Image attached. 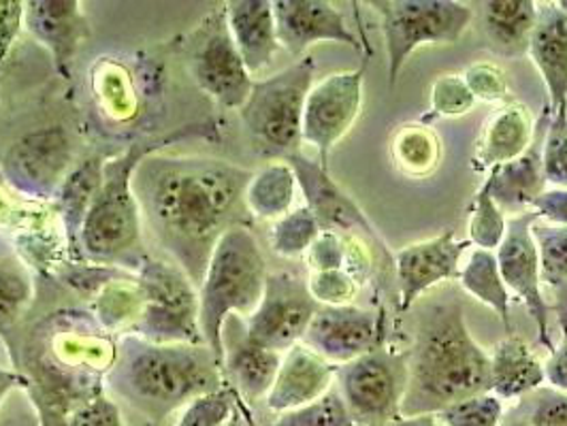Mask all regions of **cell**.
<instances>
[{"label":"cell","mask_w":567,"mask_h":426,"mask_svg":"<svg viewBox=\"0 0 567 426\" xmlns=\"http://www.w3.org/2000/svg\"><path fill=\"white\" fill-rule=\"evenodd\" d=\"M252 170L212 158L150 156L135 175L142 222L171 260L200 285L216 243L235 227Z\"/></svg>","instance_id":"obj_1"},{"label":"cell","mask_w":567,"mask_h":426,"mask_svg":"<svg viewBox=\"0 0 567 426\" xmlns=\"http://www.w3.org/2000/svg\"><path fill=\"white\" fill-rule=\"evenodd\" d=\"M412 322L401 416L440 414L458 401L488 393L491 356L472 337L463 299L454 288L425 299Z\"/></svg>","instance_id":"obj_2"},{"label":"cell","mask_w":567,"mask_h":426,"mask_svg":"<svg viewBox=\"0 0 567 426\" xmlns=\"http://www.w3.org/2000/svg\"><path fill=\"white\" fill-rule=\"evenodd\" d=\"M225 384V370L207 345L150 343L131 335L120 343L110 371L115 395L156 420Z\"/></svg>","instance_id":"obj_3"},{"label":"cell","mask_w":567,"mask_h":426,"mask_svg":"<svg viewBox=\"0 0 567 426\" xmlns=\"http://www.w3.org/2000/svg\"><path fill=\"white\" fill-rule=\"evenodd\" d=\"M195 128H182L165 139L133 143L122 154L103 163L99 193L85 216L80 248L94 262L140 267L142 254V211L135 195V175L145 158L165 145L184 139Z\"/></svg>","instance_id":"obj_4"},{"label":"cell","mask_w":567,"mask_h":426,"mask_svg":"<svg viewBox=\"0 0 567 426\" xmlns=\"http://www.w3.org/2000/svg\"><path fill=\"white\" fill-rule=\"evenodd\" d=\"M267 260L255 232L235 225L214 248L199 285L200 335L225 370V329L230 315L248 320L267 285Z\"/></svg>","instance_id":"obj_5"},{"label":"cell","mask_w":567,"mask_h":426,"mask_svg":"<svg viewBox=\"0 0 567 426\" xmlns=\"http://www.w3.org/2000/svg\"><path fill=\"white\" fill-rule=\"evenodd\" d=\"M313 73L316 62L306 56L252 85L239 115L260 154L286 160L301 152L303 112L312 90Z\"/></svg>","instance_id":"obj_6"},{"label":"cell","mask_w":567,"mask_h":426,"mask_svg":"<svg viewBox=\"0 0 567 426\" xmlns=\"http://www.w3.org/2000/svg\"><path fill=\"white\" fill-rule=\"evenodd\" d=\"M142 312L128 335L150 343L205 345L199 324V290L173 262L145 256L135 269Z\"/></svg>","instance_id":"obj_7"},{"label":"cell","mask_w":567,"mask_h":426,"mask_svg":"<svg viewBox=\"0 0 567 426\" xmlns=\"http://www.w3.org/2000/svg\"><path fill=\"white\" fill-rule=\"evenodd\" d=\"M389 85L395 87L408 58L423 45H453L474 20V9L456 0H380Z\"/></svg>","instance_id":"obj_8"},{"label":"cell","mask_w":567,"mask_h":426,"mask_svg":"<svg viewBox=\"0 0 567 426\" xmlns=\"http://www.w3.org/2000/svg\"><path fill=\"white\" fill-rule=\"evenodd\" d=\"M338 393L357 426H384L401 416L408 386L405 354L373 347L338 370Z\"/></svg>","instance_id":"obj_9"},{"label":"cell","mask_w":567,"mask_h":426,"mask_svg":"<svg viewBox=\"0 0 567 426\" xmlns=\"http://www.w3.org/2000/svg\"><path fill=\"white\" fill-rule=\"evenodd\" d=\"M73 145L64 128H39L13 143L0 163L2 177L22 197L56 199L71 173Z\"/></svg>","instance_id":"obj_10"},{"label":"cell","mask_w":567,"mask_h":426,"mask_svg":"<svg viewBox=\"0 0 567 426\" xmlns=\"http://www.w3.org/2000/svg\"><path fill=\"white\" fill-rule=\"evenodd\" d=\"M318 308L306 280L288 271L269 273L265 294L246 320V337L284 354L303 341Z\"/></svg>","instance_id":"obj_11"},{"label":"cell","mask_w":567,"mask_h":426,"mask_svg":"<svg viewBox=\"0 0 567 426\" xmlns=\"http://www.w3.org/2000/svg\"><path fill=\"white\" fill-rule=\"evenodd\" d=\"M190 73L200 90L223 110L239 112L246 105L255 80L233 43L225 11L214 13L197 32Z\"/></svg>","instance_id":"obj_12"},{"label":"cell","mask_w":567,"mask_h":426,"mask_svg":"<svg viewBox=\"0 0 567 426\" xmlns=\"http://www.w3.org/2000/svg\"><path fill=\"white\" fill-rule=\"evenodd\" d=\"M365 66L338 71L316 82L306 101L303 142L313 145L324 169L329 154L357 124L363 105Z\"/></svg>","instance_id":"obj_13"},{"label":"cell","mask_w":567,"mask_h":426,"mask_svg":"<svg viewBox=\"0 0 567 426\" xmlns=\"http://www.w3.org/2000/svg\"><path fill=\"white\" fill-rule=\"evenodd\" d=\"M536 220L538 214L534 209L511 218L506 227V237L499 243V252L495 256L508 292L512 290L518 297V301L527 308V312L538 326L539 343L553 352L555 343L550 340L548 331L550 305L542 297L538 250L532 237V225Z\"/></svg>","instance_id":"obj_14"},{"label":"cell","mask_w":567,"mask_h":426,"mask_svg":"<svg viewBox=\"0 0 567 426\" xmlns=\"http://www.w3.org/2000/svg\"><path fill=\"white\" fill-rule=\"evenodd\" d=\"M286 163L295 170L297 184L306 197V207L310 209L320 225V230L338 232V235H365L386 250L382 237L371 227L365 211L357 205L340 184L333 181L329 169L320 163L306 158L301 152L286 158Z\"/></svg>","instance_id":"obj_15"},{"label":"cell","mask_w":567,"mask_h":426,"mask_svg":"<svg viewBox=\"0 0 567 426\" xmlns=\"http://www.w3.org/2000/svg\"><path fill=\"white\" fill-rule=\"evenodd\" d=\"M470 239H458L454 230L405 246L395 254L399 282V310H412L426 290L458 278V262L470 248Z\"/></svg>","instance_id":"obj_16"},{"label":"cell","mask_w":567,"mask_h":426,"mask_svg":"<svg viewBox=\"0 0 567 426\" xmlns=\"http://www.w3.org/2000/svg\"><path fill=\"white\" fill-rule=\"evenodd\" d=\"M380 324L378 313L357 305L318 308L301 343L327 363L341 367L378 347Z\"/></svg>","instance_id":"obj_17"},{"label":"cell","mask_w":567,"mask_h":426,"mask_svg":"<svg viewBox=\"0 0 567 426\" xmlns=\"http://www.w3.org/2000/svg\"><path fill=\"white\" fill-rule=\"evenodd\" d=\"M278 41L292 56H301L316 43H341L361 52V43L346 15L324 0H274Z\"/></svg>","instance_id":"obj_18"},{"label":"cell","mask_w":567,"mask_h":426,"mask_svg":"<svg viewBox=\"0 0 567 426\" xmlns=\"http://www.w3.org/2000/svg\"><path fill=\"white\" fill-rule=\"evenodd\" d=\"M24 29L50 52L58 75L71 80L75 56L90 37L82 4L78 0H29L24 2Z\"/></svg>","instance_id":"obj_19"},{"label":"cell","mask_w":567,"mask_h":426,"mask_svg":"<svg viewBox=\"0 0 567 426\" xmlns=\"http://www.w3.org/2000/svg\"><path fill=\"white\" fill-rule=\"evenodd\" d=\"M338 370L340 367L327 363L306 343H297L284 352L276 382L265 403L278 416L310 405L333 388Z\"/></svg>","instance_id":"obj_20"},{"label":"cell","mask_w":567,"mask_h":426,"mask_svg":"<svg viewBox=\"0 0 567 426\" xmlns=\"http://www.w3.org/2000/svg\"><path fill=\"white\" fill-rule=\"evenodd\" d=\"M548 122H550V107L546 105L536 122L534 142L527 147V152L512 163L491 169L488 179L484 181L488 186L491 197L504 214L506 211L525 214L527 207H532L534 200L544 193L546 177L542 167V147H544V135H546Z\"/></svg>","instance_id":"obj_21"},{"label":"cell","mask_w":567,"mask_h":426,"mask_svg":"<svg viewBox=\"0 0 567 426\" xmlns=\"http://www.w3.org/2000/svg\"><path fill=\"white\" fill-rule=\"evenodd\" d=\"M527 54L538 66L550 112L567 103V15L557 2H538V18Z\"/></svg>","instance_id":"obj_22"},{"label":"cell","mask_w":567,"mask_h":426,"mask_svg":"<svg viewBox=\"0 0 567 426\" xmlns=\"http://www.w3.org/2000/svg\"><path fill=\"white\" fill-rule=\"evenodd\" d=\"M233 43L250 75L262 73L278 54L280 41L271 0H230L225 9Z\"/></svg>","instance_id":"obj_23"},{"label":"cell","mask_w":567,"mask_h":426,"mask_svg":"<svg viewBox=\"0 0 567 426\" xmlns=\"http://www.w3.org/2000/svg\"><path fill=\"white\" fill-rule=\"evenodd\" d=\"M536 122L527 105L508 103L488 117L483 137L476 147L474 167L495 169L516 160L534 142Z\"/></svg>","instance_id":"obj_24"},{"label":"cell","mask_w":567,"mask_h":426,"mask_svg":"<svg viewBox=\"0 0 567 426\" xmlns=\"http://www.w3.org/2000/svg\"><path fill=\"white\" fill-rule=\"evenodd\" d=\"M488 393L502 401L523 398L542 388L546 382L544 365L525 340L511 333L493 347Z\"/></svg>","instance_id":"obj_25"},{"label":"cell","mask_w":567,"mask_h":426,"mask_svg":"<svg viewBox=\"0 0 567 426\" xmlns=\"http://www.w3.org/2000/svg\"><path fill=\"white\" fill-rule=\"evenodd\" d=\"M280 363V352L256 345L246 337V333L233 343H225V380L230 382L233 393L246 401H258L269 395Z\"/></svg>","instance_id":"obj_26"},{"label":"cell","mask_w":567,"mask_h":426,"mask_svg":"<svg viewBox=\"0 0 567 426\" xmlns=\"http://www.w3.org/2000/svg\"><path fill=\"white\" fill-rule=\"evenodd\" d=\"M536 18V0H491L483 4L484 34L502 56L527 54Z\"/></svg>","instance_id":"obj_27"},{"label":"cell","mask_w":567,"mask_h":426,"mask_svg":"<svg viewBox=\"0 0 567 426\" xmlns=\"http://www.w3.org/2000/svg\"><path fill=\"white\" fill-rule=\"evenodd\" d=\"M389 152L395 169L408 177L423 179L440 167L444 145L440 135L425 122H408L393 133Z\"/></svg>","instance_id":"obj_28"},{"label":"cell","mask_w":567,"mask_h":426,"mask_svg":"<svg viewBox=\"0 0 567 426\" xmlns=\"http://www.w3.org/2000/svg\"><path fill=\"white\" fill-rule=\"evenodd\" d=\"M297 188L299 184L295 170L286 160L269 163L252 175L244 195V202L256 218L276 222L288 211H292Z\"/></svg>","instance_id":"obj_29"},{"label":"cell","mask_w":567,"mask_h":426,"mask_svg":"<svg viewBox=\"0 0 567 426\" xmlns=\"http://www.w3.org/2000/svg\"><path fill=\"white\" fill-rule=\"evenodd\" d=\"M103 163L99 158H92L84 165L75 167L64 179L62 188L58 190V214L62 216L64 230H66V243L69 248H80V237L84 227L85 216L92 207V200L99 193L101 177H103Z\"/></svg>","instance_id":"obj_30"},{"label":"cell","mask_w":567,"mask_h":426,"mask_svg":"<svg viewBox=\"0 0 567 426\" xmlns=\"http://www.w3.org/2000/svg\"><path fill=\"white\" fill-rule=\"evenodd\" d=\"M458 282L465 292H470L502 318L511 335V292L502 280L497 256L488 250H474L458 273Z\"/></svg>","instance_id":"obj_31"},{"label":"cell","mask_w":567,"mask_h":426,"mask_svg":"<svg viewBox=\"0 0 567 426\" xmlns=\"http://www.w3.org/2000/svg\"><path fill=\"white\" fill-rule=\"evenodd\" d=\"M320 232L322 230L316 222L312 211L303 205L288 211L284 218L274 222L269 232V246L282 258H299L308 254V250L312 248Z\"/></svg>","instance_id":"obj_32"},{"label":"cell","mask_w":567,"mask_h":426,"mask_svg":"<svg viewBox=\"0 0 567 426\" xmlns=\"http://www.w3.org/2000/svg\"><path fill=\"white\" fill-rule=\"evenodd\" d=\"M532 237L538 250L539 280L557 290L567 280V227L548 225L538 218L532 225Z\"/></svg>","instance_id":"obj_33"},{"label":"cell","mask_w":567,"mask_h":426,"mask_svg":"<svg viewBox=\"0 0 567 426\" xmlns=\"http://www.w3.org/2000/svg\"><path fill=\"white\" fill-rule=\"evenodd\" d=\"M142 312L140 288L126 282H112L105 285L96 299V315L105 329H126L135 324Z\"/></svg>","instance_id":"obj_34"},{"label":"cell","mask_w":567,"mask_h":426,"mask_svg":"<svg viewBox=\"0 0 567 426\" xmlns=\"http://www.w3.org/2000/svg\"><path fill=\"white\" fill-rule=\"evenodd\" d=\"M506 227V214L497 207V202L488 193V186L484 184L481 193L476 195L474 211L470 218V243L478 246V250L493 252L504 241Z\"/></svg>","instance_id":"obj_35"},{"label":"cell","mask_w":567,"mask_h":426,"mask_svg":"<svg viewBox=\"0 0 567 426\" xmlns=\"http://www.w3.org/2000/svg\"><path fill=\"white\" fill-rule=\"evenodd\" d=\"M542 167L548 184L567 190V103L550 112L542 147Z\"/></svg>","instance_id":"obj_36"},{"label":"cell","mask_w":567,"mask_h":426,"mask_svg":"<svg viewBox=\"0 0 567 426\" xmlns=\"http://www.w3.org/2000/svg\"><path fill=\"white\" fill-rule=\"evenodd\" d=\"M230 386L193 398L182 407L179 418L173 426H227L237 414V401Z\"/></svg>","instance_id":"obj_37"},{"label":"cell","mask_w":567,"mask_h":426,"mask_svg":"<svg viewBox=\"0 0 567 426\" xmlns=\"http://www.w3.org/2000/svg\"><path fill=\"white\" fill-rule=\"evenodd\" d=\"M271 426H357L348 414L338 388H331L324 397L303 405L299 409L286 412L276 418Z\"/></svg>","instance_id":"obj_38"},{"label":"cell","mask_w":567,"mask_h":426,"mask_svg":"<svg viewBox=\"0 0 567 426\" xmlns=\"http://www.w3.org/2000/svg\"><path fill=\"white\" fill-rule=\"evenodd\" d=\"M435 416L444 426H499L504 420V401L484 393L458 401Z\"/></svg>","instance_id":"obj_39"},{"label":"cell","mask_w":567,"mask_h":426,"mask_svg":"<svg viewBox=\"0 0 567 426\" xmlns=\"http://www.w3.org/2000/svg\"><path fill=\"white\" fill-rule=\"evenodd\" d=\"M32 301L30 280L16 267H0V335L4 337Z\"/></svg>","instance_id":"obj_40"},{"label":"cell","mask_w":567,"mask_h":426,"mask_svg":"<svg viewBox=\"0 0 567 426\" xmlns=\"http://www.w3.org/2000/svg\"><path fill=\"white\" fill-rule=\"evenodd\" d=\"M474 105H476V98L465 84L463 75L446 73V75H440L431 85L433 117H458V115L470 114Z\"/></svg>","instance_id":"obj_41"},{"label":"cell","mask_w":567,"mask_h":426,"mask_svg":"<svg viewBox=\"0 0 567 426\" xmlns=\"http://www.w3.org/2000/svg\"><path fill=\"white\" fill-rule=\"evenodd\" d=\"M518 416L529 426H567V395L555 388H538L523 397Z\"/></svg>","instance_id":"obj_42"},{"label":"cell","mask_w":567,"mask_h":426,"mask_svg":"<svg viewBox=\"0 0 567 426\" xmlns=\"http://www.w3.org/2000/svg\"><path fill=\"white\" fill-rule=\"evenodd\" d=\"M308 288L312 292L313 301L320 308H341L352 305V301L359 294L357 280L346 271H318L308 280Z\"/></svg>","instance_id":"obj_43"},{"label":"cell","mask_w":567,"mask_h":426,"mask_svg":"<svg viewBox=\"0 0 567 426\" xmlns=\"http://www.w3.org/2000/svg\"><path fill=\"white\" fill-rule=\"evenodd\" d=\"M463 80L467 87L472 90L476 103H497L508 98L511 84H508V75L502 66L493 64V62H476L472 66L465 69Z\"/></svg>","instance_id":"obj_44"},{"label":"cell","mask_w":567,"mask_h":426,"mask_svg":"<svg viewBox=\"0 0 567 426\" xmlns=\"http://www.w3.org/2000/svg\"><path fill=\"white\" fill-rule=\"evenodd\" d=\"M69 426H128L124 423L120 407L115 405L114 398L105 395L82 401L71 414H69Z\"/></svg>","instance_id":"obj_45"},{"label":"cell","mask_w":567,"mask_h":426,"mask_svg":"<svg viewBox=\"0 0 567 426\" xmlns=\"http://www.w3.org/2000/svg\"><path fill=\"white\" fill-rule=\"evenodd\" d=\"M306 256L312 273L346 269V239L338 232L322 230Z\"/></svg>","instance_id":"obj_46"},{"label":"cell","mask_w":567,"mask_h":426,"mask_svg":"<svg viewBox=\"0 0 567 426\" xmlns=\"http://www.w3.org/2000/svg\"><path fill=\"white\" fill-rule=\"evenodd\" d=\"M24 27V2L22 0H0V75L11 54L20 30Z\"/></svg>","instance_id":"obj_47"},{"label":"cell","mask_w":567,"mask_h":426,"mask_svg":"<svg viewBox=\"0 0 567 426\" xmlns=\"http://www.w3.org/2000/svg\"><path fill=\"white\" fill-rule=\"evenodd\" d=\"M343 239H346V271L357 280V284H365L373 271L371 250L359 235H343Z\"/></svg>","instance_id":"obj_48"},{"label":"cell","mask_w":567,"mask_h":426,"mask_svg":"<svg viewBox=\"0 0 567 426\" xmlns=\"http://www.w3.org/2000/svg\"><path fill=\"white\" fill-rule=\"evenodd\" d=\"M532 209L538 214L539 220L557 227H567V190H544L538 199L534 200Z\"/></svg>","instance_id":"obj_49"},{"label":"cell","mask_w":567,"mask_h":426,"mask_svg":"<svg viewBox=\"0 0 567 426\" xmlns=\"http://www.w3.org/2000/svg\"><path fill=\"white\" fill-rule=\"evenodd\" d=\"M544 377L555 391L567 395V340L555 345L550 352L548 361L544 363Z\"/></svg>","instance_id":"obj_50"},{"label":"cell","mask_w":567,"mask_h":426,"mask_svg":"<svg viewBox=\"0 0 567 426\" xmlns=\"http://www.w3.org/2000/svg\"><path fill=\"white\" fill-rule=\"evenodd\" d=\"M29 384V380L18 373L16 370H7V367H0V407L4 403V398L9 397L13 391L18 388H24Z\"/></svg>","instance_id":"obj_51"},{"label":"cell","mask_w":567,"mask_h":426,"mask_svg":"<svg viewBox=\"0 0 567 426\" xmlns=\"http://www.w3.org/2000/svg\"><path fill=\"white\" fill-rule=\"evenodd\" d=\"M550 310L557 315L561 335H564V340H567V280L555 290V303L550 305Z\"/></svg>","instance_id":"obj_52"},{"label":"cell","mask_w":567,"mask_h":426,"mask_svg":"<svg viewBox=\"0 0 567 426\" xmlns=\"http://www.w3.org/2000/svg\"><path fill=\"white\" fill-rule=\"evenodd\" d=\"M384 426H444L435 414H421V416H399Z\"/></svg>","instance_id":"obj_53"},{"label":"cell","mask_w":567,"mask_h":426,"mask_svg":"<svg viewBox=\"0 0 567 426\" xmlns=\"http://www.w3.org/2000/svg\"><path fill=\"white\" fill-rule=\"evenodd\" d=\"M499 426H529L527 425V423H525V420H523V418H516V420H508V423H504V420H502V425Z\"/></svg>","instance_id":"obj_54"},{"label":"cell","mask_w":567,"mask_h":426,"mask_svg":"<svg viewBox=\"0 0 567 426\" xmlns=\"http://www.w3.org/2000/svg\"><path fill=\"white\" fill-rule=\"evenodd\" d=\"M227 426H244V423H241V416H239V412L230 418V423H228Z\"/></svg>","instance_id":"obj_55"},{"label":"cell","mask_w":567,"mask_h":426,"mask_svg":"<svg viewBox=\"0 0 567 426\" xmlns=\"http://www.w3.org/2000/svg\"><path fill=\"white\" fill-rule=\"evenodd\" d=\"M557 4H559V7H561V11H564V13H566V15H567V0H559V2H557Z\"/></svg>","instance_id":"obj_56"}]
</instances>
